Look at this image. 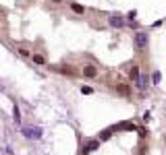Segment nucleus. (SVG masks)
<instances>
[{"label":"nucleus","instance_id":"7","mask_svg":"<svg viewBox=\"0 0 166 155\" xmlns=\"http://www.w3.org/2000/svg\"><path fill=\"white\" fill-rule=\"evenodd\" d=\"M137 85H139V89H141V91H145V89H147V85H150V77H147V74H143V77H139Z\"/></svg>","mask_w":166,"mask_h":155},{"label":"nucleus","instance_id":"19","mask_svg":"<svg viewBox=\"0 0 166 155\" xmlns=\"http://www.w3.org/2000/svg\"><path fill=\"white\" fill-rule=\"evenodd\" d=\"M50 2H56V4H58V2H62V0H50Z\"/></svg>","mask_w":166,"mask_h":155},{"label":"nucleus","instance_id":"4","mask_svg":"<svg viewBox=\"0 0 166 155\" xmlns=\"http://www.w3.org/2000/svg\"><path fill=\"white\" fill-rule=\"evenodd\" d=\"M83 77H87V79H96L98 77V68L94 64H85L83 66Z\"/></svg>","mask_w":166,"mask_h":155},{"label":"nucleus","instance_id":"17","mask_svg":"<svg viewBox=\"0 0 166 155\" xmlns=\"http://www.w3.org/2000/svg\"><path fill=\"white\" fill-rule=\"evenodd\" d=\"M19 54H21V56H29V52L25 50V48H19Z\"/></svg>","mask_w":166,"mask_h":155},{"label":"nucleus","instance_id":"3","mask_svg":"<svg viewBox=\"0 0 166 155\" xmlns=\"http://www.w3.org/2000/svg\"><path fill=\"white\" fill-rule=\"evenodd\" d=\"M100 139H94V141H87L85 145H83V155H87L91 153V151H96V149H100Z\"/></svg>","mask_w":166,"mask_h":155},{"label":"nucleus","instance_id":"2","mask_svg":"<svg viewBox=\"0 0 166 155\" xmlns=\"http://www.w3.org/2000/svg\"><path fill=\"white\" fill-rule=\"evenodd\" d=\"M23 135L27 136V139H40V136H42V128L27 126V128H23Z\"/></svg>","mask_w":166,"mask_h":155},{"label":"nucleus","instance_id":"6","mask_svg":"<svg viewBox=\"0 0 166 155\" xmlns=\"http://www.w3.org/2000/svg\"><path fill=\"white\" fill-rule=\"evenodd\" d=\"M129 77H131L133 83L139 81V66H137V64H133V66H131V70H129Z\"/></svg>","mask_w":166,"mask_h":155},{"label":"nucleus","instance_id":"16","mask_svg":"<svg viewBox=\"0 0 166 155\" xmlns=\"http://www.w3.org/2000/svg\"><path fill=\"white\" fill-rule=\"evenodd\" d=\"M60 70H62V73H69V74H73V73H75V70H73L71 66H64V68H60Z\"/></svg>","mask_w":166,"mask_h":155},{"label":"nucleus","instance_id":"18","mask_svg":"<svg viewBox=\"0 0 166 155\" xmlns=\"http://www.w3.org/2000/svg\"><path fill=\"white\" fill-rule=\"evenodd\" d=\"M118 91H120L123 95H129V89H127V87H118Z\"/></svg>","mask_w":166,"mask_h":155},{"label":"nucleus","instance_id":"13","mask_svg":"<svg viewBox=\"0 0 166 155\" xmlns=\"http://www.w3.org/2000/svg\"><path fill=\"white\" fill-rule=\"evenodd\" d=\"M160 79H162V74H160L158 70H156V73L152 74V81H154V85H160Z\"/></svg>","mask_w":166,"mask_h":155},{"label":"nucleus","instance_id":"12","mask_svg":"<svg viewBox=\"0 0 166 155\" xmlns=\"http://www.w3.org/2000/svg\"><path fill=\"white\" fill-rule=\"evenodd\" d=\"M71 8H73V13H77V15H83V13H85V8H83L81 4H71Z\"/></svg>","mask_w":166,"mask_h":155},{"label":"nucleus","instance_id":"8","mask_svg":"<svg viewBox=\"0 0 166 155\" xmlns=\"http://www.w3.org/2000/svg\"><path fill=\"white\" fill-rule=\"evenodd\" d=\"M114 130H135V124L133 122H120L118 126H114Z\"/></svg>","mask_w":166,"mask_h":155},{"label":"nucleus","instance_id":"11","mask_svg":"<svg viewBox=\"0 0 166 155\" xmlns=\"http://www.w3.org/2000/svg\"><path fill=\"white\" fill-rule=\"evenodd\" d=\"M13 120L17 122V124H21V112H19V108H17V106L13 108Z\"/></svg>","mask_w":166,"mask_h":155},{"label":"nucleus","instance_id":"9","mask_svg":"<svg viewBox=\"0 0 166 155\" xmlns=\"http://www.w3.org/2000/svg\"><path fill=\"white\" fill-rule=\"evenodd\" d=\"M112 130H114V128H108V130H102V135H100V141H108V139L112 136Z\"/></svg>","mask_w":166,"mask_h":155},{"label":"nucleus","instance_id":"15","mask_svg":"<svg viewBox=\"0 0 166 155\" xmlns=\"http://www.w3.org/2000/svg\"><path fill=\"white\" fill-rule=\"evenodd\" d=\"M81 93L90 95V93H94V89H91V87H81Z\"/></svg>","mask_w":166,"mask_h":155},{"label":"nucleus","instance_id":"10","mask_svg":"<svg viewBox=\"0 0 166 155\" xmlns=\"http://www.w3.org/2000/svg\"><path fill=\"white\" fill-rule=\"evenodd\" d=\"M31 60H33L35 64H46V58H44L42 54H33L31 56Z\"/></svg>","mask_w":166,"mask_h":155},{"label":"nucleus","instance_id":"14","mask_svg":"<svg viewBox=\"0 0 166 155\" xmlns=\"http://www.w3.org/2000/svg\"><path fill=\"white\" fill-rule=\"evenodd\" d=\"M135 17H137V10H131V13L127 15V19H129V23H133V21H135Z\"/></svg>","mask_w":166,"mask_h":155},{"label":"nucleus","instance_id":"5","mask_svg":"<svg viewBox=\"0 0 166 155\" xmlns=\"http://www.w3.org/2000/svg\"><path fill=\"white\" fill-rule=\"evenodd\" d=\"M108 23H110V27H123L124 19H123V15H112L110 19H108Z\"/></svg>","mask_w":166,"mask_h":155},{"label":"nucleus","instance_id":"1","mask_svg":"<svg viewBox=\"0 0 166 155\" xmlns=\"http://www.w3.org/2000/svg\"><path fill=\"white\" fill-rule=\"evenodd\" d=\"M133 44L137 50H145L147 44H150V33H145V31H137V33H133Z\"/></svg>","mask_w":166,"mask_h":155}]
</instances>
